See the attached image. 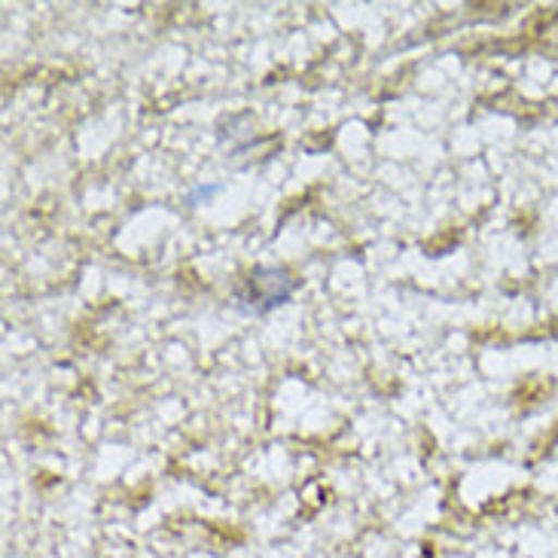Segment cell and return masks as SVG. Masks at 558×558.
I'll use <instances>...</instances> for the list:
<instances>
[{
	"instance_id": "7a4b0ae2",
	"label": "cell",
	"mask_w": 558,
	"mask_h": 558,
	"mask_svg": "<svg viewBox=\"0 0 558 558\" xmlns=\"http://www.w3.org/2000/svg\"><path fill=\"white\" fill-rule=\"evenodd\" d=\"M217 193H220V186H208V190H205V186H198L196 193L190 196V205H198V198H205V202H208V198L217 196Z\"/></svg>"
},
{
	"instance_id": "6da1fadb",
	"label": "cell",
	"mask_w": 558,
	"mask_h": 558,
	"mask_svg": "<svg viewBox=\"0 0 558 558\" xmlns=\"http://www.w3.org/2000/svg\"><path fill=\"white\" fill-rule=\"evenodd\" d=\"M296 290V281L290 278L287 269H278V266H254L251 272L242 278V287H239V302L242 308L254 312V315H266L278 305H284Z\"/></svg>"
}]
</instances>
